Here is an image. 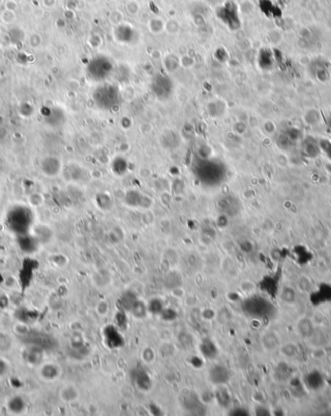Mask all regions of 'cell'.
<instances>
[{
  "mask_svg": "<svg viewBox=\"0 0 331 416\" xmlns=\"http://www.w3.org/2000/svg\"><path fill=\"white\" fill-rule=\"evenodd\" d=\"M293 254L295 255V257L299 264L307 263L311 256L310 251L303 246H297L296 248H293Z\"/></svg>",
  "mask_w": 331,
  "mask_h": 416,
  "instance_id": "cell-7",
  "label": "cell"
},
{
  "mask_svg": "<svg viewBox=\"0 0 331 416\" xmlns=\"http://www.w3.org/2000/svg\"><path fill=\"white\" fill-rule=\"evenodd\" d=\"M327 126H328V128L330 129L331 131V114L329 115V117H328V120H327Z\"/></svg>",
  "mask_w": 331,
  "mask_h": 416,
  "instance_id": "cell-12",
  "label": "cell"
},
{
  "mask_svg": "<svg viewBox=\"0 0 331 416\" xmlns=\"http://www.w3.org/2000/svg\"><path fill=\"white\" fill-rule=\"evenodd\" d=\"M118 91L113 86H103L95 92V99L102 105H108L110 103L114 104L118 98Z\"/></svg>",
  "mask_w": 331,
  "mask_h": 416,
  "instance_id": "cell-3",
  "label": "cell"
},
{
  "mask_svg": "<svg viewBox=\"0 0 331 416\" xmlns=\"http://www.w3.org/2000/svg\"><path fill=\"white\" fill-rule=\"evenodd\" d=\"M111 67L110 61L104 57H98L90 62L89 73L93 78H105L109 74Z\"/></svg>",
  "mask_w": 331,
  "mask_h": 416,
  "instance_id": "cell-2",
  "label": "cell"
},
{
  "mask_svg": "<svg viewBox=\"0 0 331 416\" xmlns=\"http://www.w3.org/2000/svg\"><path fill=\"white\" fill-rule=\"evenodd\" d=\"M219 19L231 29H238L240 26V16L237 5L232 2L227 3L224 7L219 8Z\"/></svg>",
  "mask_w": 331,
  "mask_h": 416,
  "instance_id": "cell-1",
  "label": "cell"
},
{
  "mask_svg": "<svg viewBox=\"0 0 331 416\" xmlns=\"http://www.w3.org/2000/svg\"><path fill=\"white\" fill-rule=\"evenodd\" d=\"M263 344H266L267 346L270 345L269 349H274L277 347L278 344V339L275 337L273 334H268L267 336H265L264 339H263Z\"/></svg>",
  "mask_w": 331,
  "mask_h": 416,
  "instance_id": "cell-11",
  "label": "cell"
},
{
  "mask_svg": "<svg viewBox=\"0 0 331 416\" xmlns=\"http://www.w3.org/2000/svg\"><path fill=\"white\" fill-rule=\"evenodd\" d=\"M300 136H301V133L297 128H295V127L289 128L282 135L280 136V140H279L281 144L280 146H283L284 148H288L289 146H292L294 144H296L300 139Z\"/></svg>",
  "mask_w": 331,
  "mask_h": 416,
  "instance_id": "cell-5",
  "label": "cell"
},
{
  "mask_svg": "<svg viewBox=\"0 0 331 416\" xmlns=\"http://www.w3.org/2000/svg\"><path fill=\"white\" fill-rule=\"evenodd\" d=\"M282 352H283V354H284L285 356L293 357V356H295V354H296V352H297V348H296V346L293 345V344H288V345H286L285 347L282 349Z\"/></svg>",
  "mask_w": 331,
  "mask_h": 416,
  "instance_id": "cell-10",
  "label": "cell"
},
{
  "mask_svg": "<svg viewBox=\"0 0 331 416\" xmlns=\"http://www.w3.org/2000/svg\"><path fill=\"white\" fill-rule=\"evenodd\" d=\"M312 322L309 320L308 318H300L298 324H297V330L300 336L304 337H308L312 336L314 328H313Z\"/></svg>",
  "mask_w": 331,
  "mask_h": 416,
  "instance_id": "cell-6",
  "label": "cell"
},
{
  "mask_svg": "<svg viewBox=\"0 0 331 416\" xmlns=\"http://www.w3.org/2000/svg\"><path fill=\"white\" fill-rule=\"evenodd\" d=\"M319 143H320V152L322 154H324L325 157L331 161L330 139H320V140H319Z\"/></svg>",
  "mask_w": 331,
  "mask_h": 416,
  "instance_id": "cell-9",
  "label": "cell"
},
{
  "mask_svg": "<svg viewBox=\"0 0 331 416\" xmlns=\"http://www.w3.org/2000/svg\"><path fill=\"white\" fill-rule=\"evenodd\" d=\"M302 152L306 158L311 159L318 158L321 153L319 141L313 137L306 138L302 143Z\"/></svg>",
  "mask_w": 331,
  "mask_h": 416,
  "instance_id": "cell-4",
  "label": "cell"
},
{
  "mask_svg": "<svg viewBox=\"0 0 331 416\" xmlns=\"http://www.w3.org/2000/svg\"><path fill=\"white\" fill-rule=\"evenodd\" d=\"M317 64H315V66H313V73L316 76V78L320 80V81H325L326 78L328 77V68L325 67V64H323L324 62H316Z\"/></svg>",
  "mask_w": 331,
  "mask_h": 416,
  "instance_id": "cell-8",
  "label": "cell"
}]
</instances>
